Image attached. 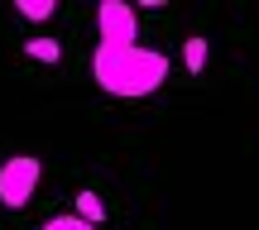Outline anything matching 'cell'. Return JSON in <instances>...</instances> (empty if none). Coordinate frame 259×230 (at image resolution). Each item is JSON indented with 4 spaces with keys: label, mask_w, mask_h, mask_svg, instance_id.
<instances>
[{
    "label": "cell",
    "mask_w": 259,
    "mask_h": 230,
    "mask_svg": "<svg viewBox=\"0 0 259 230\" xmlns=\"http://www.w3.org/2000/svg\"><path fill=\"white\" fill-rule=\"evenodd\" d=\"M173 63L158 48H139V24L135 5L125 0H101L96 5V53H92V77L101 91L120 96V101H139L154 96L168 82Z\"/></svg>",
    "instance_id": "obj_1"
},
{
    "label": "cell",
    "mask_w": 259,
    "mask_h": 230,
    "mask_svg": "<svg viewBox=\"0 0 259 230\" xmlns=\"http://www.w3.org/2000/svg\"><path fill=\"white\" fill-rule=\"evenodd\" d=\"M38 177H44V163L38 158H29V154L5 158L0 163V206L5 211H24L34 202V192H38Z\"/></svg>",
    "instance_id": "obj_2"
},
{
    "label": "cell",
    "mask_w": 259,
    "mask_h": 230,
    "mask_svg": "<svg viewBox=\"0 0 259 230\" xmlns=\"http://www.w3.org/2000/svg\"><path fill=\"white\" fill-rule=\"evenodd\" d=\"M77 216H82V221H92V225H101V221H106V202H101V192L82 187V192H77Z\"/></svg>",
    "instance_id": "obj_3"
},
{
    "label": "cell",
    "mask_w": 259,
    "mask_h": 230,
    "mask_svg": "<svg viewBox=\"0 0 259 230\" xmlns=\"http://www.w3.org/2000/svg\"><path fill=\"white\" fill-rule=\"evenodd\" d=\"M15 10H19L24 19H38V24H44V19L58 15V0H15Z\"/></svg>",
    "instance_id": "obj_4"
},
{
    "label": "cell",
    "mask_w": 259,
    "mask_h": 230,
    "mask_svg": "<svg viewBox=\"0 0 259 230\" xmlns=\"http://www.w3.org/2000/svg\"><path fill=\"white\" fill-rule=\"evenodd\" d=\"M24 53L29 58H38V63H58V58H63V48H58V38H29V43H24Z\"/></svg>",
    "instance_id": "obj_5"
},
{
    "label": "cell",
    "mask_w": 259,
    "mask_h": 230,
    "mask_svg": "<svg viewBox=\"0 0 259 230\" xmlns=\"http://www.w3.org/2000/svg\"><path fill=\"white\" fill-rule=\"evenodd\" d=\"M183 63H187V72H202V67H206V38H187V43H183Z\"/></svg>",
    "instance_id": "obj_6"
},
{
    "label": "cell",
    "mask_w": 259,
    "mask_h": 230,
    "mask_svg": "<svg viewBox=\"0 0 259 230\" xmlns=\"http://www.w3.org/2000/svg\"><path fill=\"white\" fill-rule=\"evenodd\" d=\"M44 230H96L92 221H82V216H53Z\"/></svg>",
    "instance_id": "obj_7"
}]
</instances>
